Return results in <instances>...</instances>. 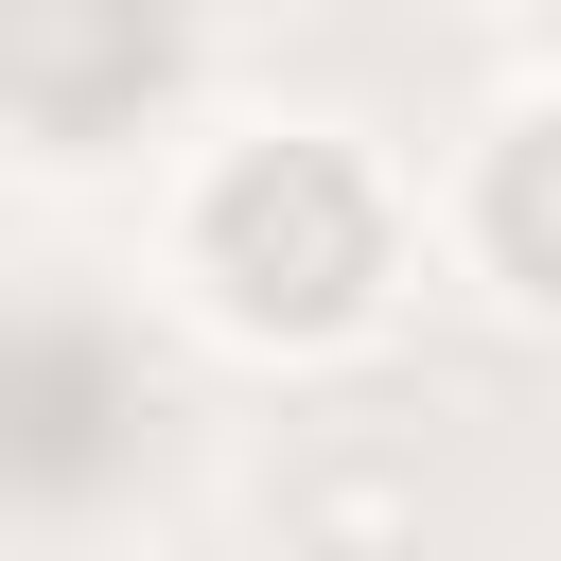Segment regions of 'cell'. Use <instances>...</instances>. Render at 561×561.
<instances>
[{
	"instance_id": "obj_3",
	"label": "cell",
	"mask_w": 561,
	"mask_h": 561,
	"mask_svg": "<svg viewBox=\"0 0 561 561\" xmlns=\"http://www.w3.org/2000/svg\"><path fill=\"white\" fill-rule=\"evenodd\" d=\"M210 245L245 263V298H263V280H280V245H298V316H333V298L368 280V193H351L333 158H263V175H228Z\"/></svg>"
},
{
	"instance_id": "obj_2",
	"label": "cell",
	"mask_w": 561,
	"mask_h": 561,
	"mask_svg": "<svg viewBox=\"0 0 561 561\" xmlns=\"http://www.w3.org/2000/svg\"><path fill=\"white\" fill-rule=\"evenodd\" d=\"M175 70V0H0V105L35 123H123Z\"/></svg>"
},
{
	"instance_id": "obj_1",
	"label": "cell",
	"mask_w": 561,
	"mask_h": 561,
	"mask_svg": "<svg viewBox=\"0 0 561 561\" xmlns=\"http://www.w3.org/2000/svg\"><path fill=\"white\" fill-rule=\"evenodd\" d=\"M123 438H140V368L88 316H18L0 333V473L18 491H88V473H123Z\"/></svg>"
},
{
	"instance_id": "obj_4",
	"label": "cell",
	"mask_w": 561,
	"mask_h": 561,
	"mask_svg": "<svg viewBox=\"0 0 561 561\" xmlns=\"http://www.w3.org/2000/svg\"><path fill=\"white\" fill-rule=\"evenodd\" d=\"M508 245H526V263H561V123L508 158Z\"/></svg>"
}]
</instances>
